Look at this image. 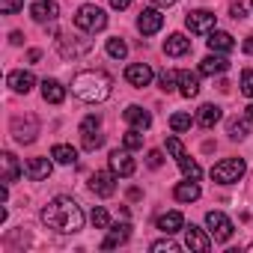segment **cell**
Segmentation results:
<instances>
[{"label": "cell", "instance_id": "cell-30", "mask_svg": "<svg viewBox=\"0 0 253 253\" xmlns=\"http://www.w3.org/2000/svg\"><path fill=\"white\" fill-rule=\"evenodd\" d=\"M51 158H54L57 164H75V161H78V149H72V146H66V143H57V146L51 149Z\"/></svg>", "mask_w": 253, "mask_h": 253}, {"label": "cell", "instance_id": "cell-13", "mask_svg": "<svg viewBox=\"0 0 253 253\" xmlns=\"http://www.w3.org/2000/svg\"><path fill=\"white\" fill-rule=\"evenodd\" d=\"M164 27V15L158 12V9H143L140 15H137V30L143 33V36H152V33H158Z\"/></svg>", "mask_w": 253, "mask_h": 253}, {"label": "cell", "instance_id": "cell-7", "mask_svg": "<svg viewBox=\"0 0 253 253\" xmlns=\"http://www.w3.org/2000/svg\"><path fill=\"white\" fill-rule=\"evenodd\" d=\"M206 226H209V235L214 238V241H229L232 238V220L223 214V211H209L206 214Z\"/></svg>", "mask_w": 253, "mask_h": 253}, {"label": "cell", "instance_id": "cell-1", "mask_svg": "<svg viewBox=\"0 0 253 253\" xmlns=\"http://www.w3.org/2000/svg\"><path fill=\"white\" fill-rule=\"evenodd\" d=\"M42 223L57 232H81L84 229V211L72 197H54L42 209Z\"/></svg>", "mask_w": 253, "mask_h": 253}, {"label": "cell", "instance_id": "cell-3", "mask_svg": "<svg viewBox=\"0 0 253 253\" xmlns=\"http://www.w3.org/2000/svg\"><path fill=\"white\" fill-rule=\"evenodd\" d=\"M75 27L84 30V33H98V30L107 27V15H104V9L86 3V6L78 9V15H75Z\"/></svg>", "mask_w": 253, "mask_h": 253}, {"label": "cell", "instance_id": "cell-37", "mask_svg": "<svg viewBox=\"0 0 253 253\" xmlns=\"http://www.w3.org/2000/svg\"><path fill=\"white\" fill-rule=\"evenodd\" d=\"M158 81H161V89L164 92H173L176 89V81H179V72H161Z\"/></svg>", "mask_w": 253, "mask_h": 253}, {"label": "cell", "instance_id": "cell-33", "mask_svg": "<svg viewBox=\"0 0 253 253\" xmlns=\"http://www.w3.org/2000/svg\"><path fill=\"white\" fill-rule=\"evenodd\" d=\"M191 122H194L191 113H173V116H170V128H173V131H188Z\"/></svg>", "mask_w": 253, "mask_h": 253}, {"label": "cell", "instance_id": "cell-48", "mask_svg": "<svg viewBox=\"0 0 253 253\" xmlns=\"http://www.w3.org/2000/svg\"><path fill=\"white\" fill-rule=\"evenodd\" d=\"M250 250H253V244H250Z\"/></svg>", "mask_w": 253, "mask_h": 253}, {"label": "cell", "instance_id": "cell-24", "mask_svg": "<svg viewBox=\"0 0 253 253\" xmlns=\"http://www.w3.org/2000/svg\"><path fill=\"white\" fill-rule=\"evenodd\" d=\"M6 84H9L15 92H24V95H27V92L36 86V78H33L30 72H12V75L6 78Z\"/></svg>", "mask_w": 253, "mask_h": 253}, {"label": "cell", "instance_id": "cell-31", "mask_svg": "<svg viewBox=\"0 0 253 253\" xmlns=\"http://www.w3.org/2000/svg\"><path fill=\"white\" fill-rule=\"evenodd\" d=\"M107 54H110L113 60H122L125 54H128V45H125L119 36H113V39H107Z\"/></svg>", "mask_w": 253, "mask_h": 253}, {"label": "cell", "instance_id": "cell-5", "mask_svg": "<svg viewBox=\"0 0 253 253\" xmlns=\"http://www.w3.org/2000/svg\"><path fill=\"white\" fill-rule=\"evenodd\" d=\"M167 149H170V155L176 158V164L182 167V173L188 176V179H194V182H200V176H203V170H200V164L185 152V146H182V140L179 137H167Z\"/></svg>", "mask_w": 253, "mask_h": 253}, {"label": "cell", "instance_id": "cell-46", "mask_svg": "<svg viewBox=\"0 0 253 253\" xmlns=\"http://www.w3.org/2000/svg\"><path fill=\"white\" fill-rule=\"evenodd\" d=\"M244 116H247V122H253V104H247V107H244Z\"/></svg>", "mask_w": 253, "mask_h": 253}, {"label": "cell", "instance_id": "cell-43", "mask_svg": "<svg viewBox=\"0 0 253 253\" xmlns=\"http://www.w3.org/2000/svg\"><path fill=\"white\" fill-rule=\"evenodd\" d=\"M9 42H12V45H21V42H24V33H18V30H15V33L9 36Z\"/></svg>", "mask_w": 253, "mask_h": 253}, {"label": "cell", "instance_id": "cell-16", "mask_svg": "<svg viewBox=\"0 0 253 253\" xmlns=\"http://www.w3.org/2000/svg\"><path fill=\"white\" fill-rule=\"evenodd\" d=\"M128 238H131V223H116V226H110L107 238L101 241V250H113V247L125 244Z\"/></svg>", "mask_w": 253, "mask_h": 253}, {"label": "cell", "instance_id": "cell-36", "mask_svg": "<svg viewBox=\"0 0 253 253\" xmlns=\"http://www.w3.org/2000/svg\"><path fill=\"white\" fill-rule=\"evenodd\" d=\"M24 9V0H0V12L3 15H15Z\"/></svg>", "mask_w": 253, "mask_h": 253}, {"label": "cell", "instance_id": "cell-42", "mask_svg": "<svg viewBox=\"0 0 253 253\" xmlns=\"http://www.w3.org/2000/svg\"><path fill=\"white\" fill-rule=\"evenodd\" d=\"M131 3H134V0H110V6H113V9H128Z\"/></svg>", "mask_w": 253, "mask_h": 253}, {"label": "cell", "instance_id": "cell-39", "mask_svg": "<svg viewBox=\"0 0 253 253\" xmlns=\"http://www.w3.org/2000/svg\"><path fill=\"white\" fill-rule=\"evenodd\" d=\"M241 92H244L247 98H253V72H250V69L241 72Z\"/></svg>", "mask_w": 253, "mask_h": 253}, {"label": "cell", "instance_id": "cell-32", "mask_svg": "<svg viewBox=\"0 0 253 253\" xmlns=\"http://www.w3.org/2000/svg\"><path fill=\"white\" fill-rule=\"evenodd\" d=\"M226 131H229L232 140H244V137H247V122H244V119H229Z\"/></svg>", "mask_w": 253, "mask_h": 253}, {"label": "cell", "instance_id": "cell-44", "mask_svg": "<svg viewBox=\"0 0 253 253\" xmlns=\"http://www.w3.org/2000/svg\"><path fill=\"white\" fill-rule=\"evenodd\" d=\"M244 54H250V57H253V36H247V39H244Z\"/></svg>", "mask_w": 253, "mask_h": 253}, {"label": "cell", "instance_id": "cell-9", "mask_svg": "<svg viewBox=\"0 0 253 253\" xmlns=\"http://www.w3.org/2000/svg\"><path fill=\"white\" fill-rule=\"evenodd\" d=\"M12 134H15V140L18 143H33L36 140V134H39V122H36V116H15L12 119Z\"/></svg>", "mask_w": 253, "mask_h": 253}, {"label": "cell", "instance_id": "cell-45", "mask_svg": "<svg viewBox=\"0 0 253 253\" xmlns=\"http://www.w3.org/2000/svg\"><path fill=\"white\" fill-rule=\"evenodd\" d=\"M39 57H42V51H36V48H33V51H30V54H27V60H30V63H36V60H39Z\"/></svg>", "mask_w": 253, "mask_h": 253}, {"label": "cell", "instance_id": "cell-19", "mask_svg": "<svg viewBox=\"0 0 253 253\" xmlns=\"http://www.w3.org/2000/svg\"><path fill=\"white\" fill-rule=\"evenodd\" d=\"M42 98L51 101V104H63V98H66V86H63L60 81H54V78H45V81H42Z\"/></svg>", "mask_w": 253, "mask_h": 253}, {"label": "cell", "instance_id": "cell-18", "mask_svg": "<svg viewBox=\"0 0 253 253\" xmlns=\"http://www.w3.org/2000/svg\"><path fill=\"white\" fill-rule=\"evenodd\" d=\"M110 170H113L116 176H131L137 167H134V161H131V155H128V152L113 149V152H110Z\"/></svg>", "mask_w": 253, "mask_h": 253}, {"label": "cell", "instance_id": "cell-40", "mask_svg": "<svg viewBox=\"0 0 253 253\" xmlns=\"http://www.w3.org/2000/svg\"><path fill=\"white\" fill-rule=\"evenodd\" d=\"M146 164H149V167H152V170H158V167H161V164H164V155H161V152H158V149H152V152H149V155H146Z\"/></svg>", "mask_w": 253, "mask_h": 253}, {"label": "cell", "instance_id": "cell-6", "mask_svg": "<svg viewBox=\"0 0 253 253\" xmlns=\"http://www.w3.org/2000/svg\"><path fill=\"white\" fill-rule=\"evenodd\" d=\"M244 161L241 158H226V161H220V164H214L211 167V179L217 182V185H232V182H238L241 176H244Z\"/></svg>", "mask_w": 253, "mask_h": 253}, {"label": "cell", "instance_id": "cell-28", "mask_svg": "<svg viewBox=\"0 0 253 253\" xmlns=\"http://www.w3.org/2000/svg\"><path fill=\"white\" fill-rule=\"evenodd\" d=\"M0 164H3V185H12V182L18 179V173H21L15 155H12V152H3V155H0Z\"/></svg>", "mask_w": 253, "mask_h": 253}, {"label": "cell", "instance_id": "cell-41", "mask_svg": "<svg viewBox=\"0 0 253 253\" xmlns=\"http://www.w3.org/2000/svg\"><path fill=\"white\" fill-rule=\"evenodd\" d=\"M229 15H232L235 21H241V18H244V6H241V3H232V6H229Z\"/></svg>", "mask_w": 253, "mask_h": 253}, {"label": "cell", "instance_id": "cell-14", "mask_svg": "<svg viewBox=\"0 0 253 253\" xmlns=\"http://www.w3.org/2000/svg\"><path fill=\"white\" fill-rule=\"evenodd\" d=\"M125 81H128L131 86H137V89H143V86L152 84V69L146 63H131L128 69H125Z\"/></svg>", "mask_w": 253, "mask_h": 253}, {"label": "cell", "instance_id": "cell-35", "mask_svg": "<svg viewBox=\"0 0 253 253\" xmlns=\"http://www.w3.org/2000/svg\"><path fill=\"white\" fill-rule=\"evenodd\" d=\"M122 143H125V149H140V146H143V134H140V128L128 131V134L122 137Z\"/></svg>", "mask_w": 253, "mask_h": 253}, {"label": "cell", "instance_id": "cell-17", "mask_svg": "<svg viewBox=\"0 0 253 253\" xmlns=\"http://www.w3.org/2000/svg\"><path fill=\"white\" fill-rule=\"evenodd\" d=\"M24 173H27L30 182H42V179L51 176V161H48V158H27Z\"/></svg>", "mask_w": 253, "mask_h": 253}, {"label": "cell", "instance_id": "cell-2", "mask_svg": "<svg viewBox=\"0 0 253 253\" xmlns=\"http://www.w3.org/2000/svg\"><path fill=\"white\" fill-rule=\"evenodd\" d=\"M110 86H113V81H110V75H104V72H81V75L72 81V92H75L81 101H89V104L104 101V98L110 95Z\"/></svg>", "mask_w": 253, "mask_h": 253}, {"label": "cell", "instance_id": "cell-47", "mask_svg": "<svg viewBox=\"0 0 253 253\" xmlns=\"http://www.w3.org/2000/svg\"><path fill=\"white\" fill-rule=\"evenodd\" d=\"M152 3H158V6H173L176 0H152Z\"/></svg>", "mask_w": 253, "mask_h": 253}, {"label": "cell", "instance_id": "cell-15", "mask_svg": "<svg viewBox=\"0 0 253 253\" xmlns=\"http://www.w3.org/2000/svg\"><path fill=\"white\" fill-rule=\"evenodd\" d=\"M30 15H33V21L48 24V21H57L60 6L54 3V0H39V3H33V6H30Z\"/></svg>", "mask_w": 253, "mask_h": 253}, {"label": "cell", "instance_id": "cell-20", "mask_svg": "<svg viewBox=\"0 0 253 253\" xmlns=\"http://www.w3.org/2000/svg\"><path fill=\"white\" fill-rule=\"evenodd\" d=\"M209 48L211 51H217V54H229L232 48H235V39L229 36V33H223V30H214V33H209Z\"/></svg>", "mask_w": 253, "mask_h": 253}, {"label": "cell", "instance_id": "cell-22", "mask_svg": "<svg viewBox=\"0 0 253 253\" xmlns=\"http://www.w3.org/2000/svg\"><path fill=\"white\" fill-rule=\"evenodd\" d=\"M158 229H161L164 235H173V232L185 229V217H182V211H167V214H161V217H158Z\"/></svg>", "mask_w": 253, "mask_h": 253}, {"label": "cell", "instance_id": "cell-4", "mask_svg": "<svg viewBox=\"0 0 253 253\" xmlns=\"http://www.w3.org/2000/svg\"><path fill=\"white\" fill-rule=\"evenodd\" d=\"M57 51L69 60H75V57H84V54H89L92 51V39H86V36H75V33H57Z\"/></svg>", "mask_w": 253, "mask_h": 253}, {"label": "cell", "instance_id": "cell-11", "mask_svg": "<svg viewBox=\"0 0 253 253\" xmlns=\"http://www.w3.org/2000/svg\"><path fill=\"white\" fill-rule=\"evenodd\" d=\"M185 247L188 250H197V253H209L211 250V235H206L200 226H185Z\"/></svg>", "mask_w": 253, "mask_h": 253}, {"label": "cell", "instance_id": "cell-10", "mask_svg": "<svg viewBox=\"0 0 253 253\" xmlns=\"http://www.w3.org/2000/svg\"><path fill=\"white\" fill-rule=\"evenodd\" d=\"M214 12H209V9H197V12H188V18H185V27L191 30V33H211V27H214Z\"/></svg>", "mask_w": 253, "mask_h": 253}, {"label": "cell", "instance_id": "cell-34", "mask_svg": "<svg viewBox=\"0 0 253 253\" xmlns=\"http://www.w3.org/2000/svg\"><path fill=\"white\" fill-rule=\"evenodd\" d=\"M89 217H92V226H95V229H107V223H110V217H107V211H104L101 206H95Z\"/></svg>", "mask_w": 253, "mask_h": 253}, {"label": "cell", "instance_id": "cell-8", "mask_svg": "<svg viewBox=\"0 0 253 253\" xmlns=\"http://www.w3.org/2000/svg\"><path fill=\"white\" fill-rule=\"evenodd\" d=\"M98 128H101V119L98 116H86L81 122V140H84V149L86 152H95L104 143V134H98Z\"/></svg>", "mask_w": 253, "mask_h": 253}, {"label": "cell", "instance_id": "cell-26", "mask_svg": "<svg viewBox=\"0 0 253 253\" xmlns=\"http://www.w3.org/2000/svg\"><path fill=\"white\" fill-rule=\"evenodd\" d=\"M125 122H131L134 128H140V131H146L149 125H152V116L143 110V107H137V104H131L128 110H125Z\"/></svg>", "mask_w": 253, "mask_h": 253}, {"label": "cell", "instance_id": "cell-23", "mask_svg": "<svg viewBox=\"0 0 253 253\" xmlns=\"http://www.w3.org/2000/svg\"><path fill=\"white\" fill-rule=\"evenodd\" d=\"M217 122H220V107L217 104H203L197 110V125L200 128H214Z\"/></svg>", "mask_w": 253, "mask_h": 253}, {"label": "cell", "instance_id": "cell-38", "mask_svg": "<svg viewBox=\"0 0 253 253\" xmlns=\"http://www.w3.org/2000/svg\"><path fill=\"white\" fill-rule=\"evenodd\" d=\"M149 250H155V253H161V250H167V253H179V244L170 241V238H164V241H155Z\"/></svg>", "mask_w": 253, "mask_h": 253}, {"label": "cell", "instance_id": "cell-25", "mask_svg": "<svg viewBox=\"0 0 253 253\" xmlns=\"http://www.w3.org/2000/svg\"><path fill=\"white\" fill-rule=\"evenodd\" d=\"M173 197H176L179 203H194V200H200V185H197L194 179L179 182V185L173 188Z\"/></svg>", "mask_w": 253, "mask_h": 253}, {"label": "cell", "instance_id": "cell-29", "mask_svg": "<svg viewBox=\"0 0 253 253\" xmlns=\"http://www.w3.org/2000/svg\"><path fill=\"white\" fill-rule=\"evenodd\" d=\"M179 92H182L185 98H194V95L200 92V78L191 75V72H179Z\"/></svg>", "mask_w": 253, "mask_h": 253}, {"label": "cell", "instance_id": "cell-12", "mask_svg": "<svg viewBox=\"0 0 253 253\" xmlns=\"http://www.w3.org/2000/svg\"><path fill=\"white\" fill-rule=\"evenodd\" d=\"M113 170L107 173V170H98V173H92L89 176V188H92V194L95 197H110L113 191H116V182H113Z\"/></svg>", "mask_w": 253, "mask_h": 253}, {"label": "cell", "instance_id": "cell-27", "mask_svg": "<svg viewBox=\"0 0 253 253\" xmlns=\"http://www.w3.org/2000/svg\"><path fill=\"white\" fill-rule=\"evenodd\" d=\"M226 69H229V60L226 57H217V54H211V57H206L200 63V72L203 75H223Z\"/></svg>", "mask_w": 253, "mask_h": 253}, {"label": "cell", "instance_id": "cell-21", "mask_svg": "<svg viewBox=\"0 0 253 253\" xmlns=\"http://www.w3.org/2000/svg\"><path fill=\"white\" fill-rule=\"evenodd\" d=\"M191 51V39H185L182 33H173L167 42H164V54L167 57H185Z\"/></svg>", "mask_w": 253, "mask_h": 253}]
</instances>
